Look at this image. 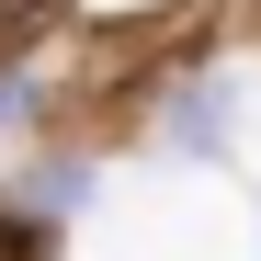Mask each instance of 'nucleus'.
Listing matches in <instances>:
<instances>
[{
    "instance_id": "obj_1",
    "label": "nucleus",
    "mask_w": 261,
    "mask_h": 261,
    "mask_svg": "<svg viewBox=\"0 0 261 261\" xmlns=\"http://www.w3.org/2000/svg\"><path fill=\"white\" fill-rule=\"evenodd\" d=\"M57 12L68 0H0V57H23L34 34H57Z\"/></svg>"
},
{
    "instance_id": "obj_2",
    "label": "nucleus",
    "mask_w": 261,
    "mask_h": 261,
    "mask_svg": "<svg viewBox=\"0 0 261 261\" xmlns=\"http://www.w3.org/2000/svg\"><path fill=\"white\" fill-rule=\"evenodd\" d=\"M34 250H46V239H34L23 216H0V261H34Z\"/></svg>"
}]
</instances>
